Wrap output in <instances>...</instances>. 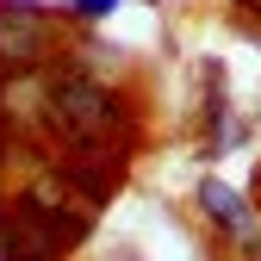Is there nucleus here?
Instances as JSON below:
<instances>
[{"label":"nucleus","mask_w":261,"mask_h":261,"mask_svg":"<svg viewBox=\"0 0 261 261\" xmlns=\"http://www.w3.org/2000/svg\"><path fill=\"white\" fill-rule=\"evenodd\" d=\"M243 7H249V13H261V0H243Z\"/></svg>","instance_id":"4"},{"label":"nucleus","mask_w":261,"mask_h":261,"mask_svg":"<svg viewBox=\"0 0 261 261\" xmlns=\"http://www.w3.org/2000/svg\"><path fill=\"white\" fill-rule=\"evenodd\" d=\"M112 7H118V0H75L81 19H100V13H112Z\"/></svg>","instance_id":"3"},{"label":"nucleus","mask_w":261,"mask_h":261,"mask_svg":"<svg viewBox=\"0 0 261 261\" xmlns=\"http://www.w3.org/2000/svg\"><path fill=\"white\" fill-rule=\"evenodd\" d=\"M50 44V13L38 7H0V56L7 62H31V50Z\"/></svg>","instance_id":"1"},{"label":"nucleus","mask_w":261,"mask_h":261,"mask_svg":"<svg viewBox=\"0 0 261 261\" xmlns=\"http://www.w3.org/2000/svg\"><path fill=\"white\" fill-rule=\"evenodd\" d=\"M199 205L212 212V224H218V230H230V237H249V199H243V193H230V187H224V180H205L199 187Z\"/></svg>","instance_id":"2"}]
</instances>
